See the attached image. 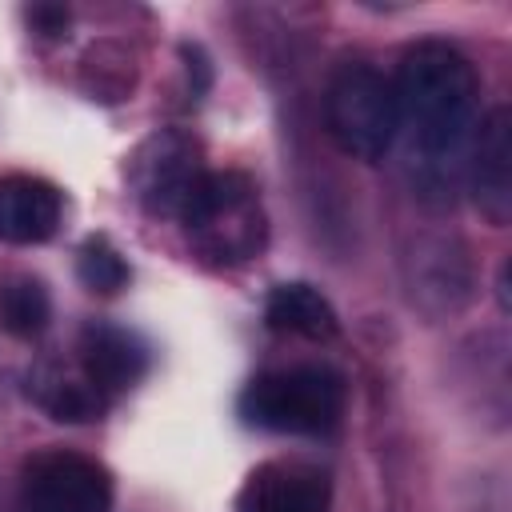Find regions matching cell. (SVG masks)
Returning <instances> with one entry per match:
<instances>
[{
    "label": "cell",
    "instance_id": "cell-1",
    "mask_svg": "<svg viewBox=\"0 0 512 512\" xmlns=\"http://www.w3.org/2000/svg\"><path fill=\"white\" fill-rule=\"evenodd\" d=\"M392 96L416 184L452 196L480 128V76L472 60L444 40H424L404 52Z\"/></svg>",
    "mask_w": 512,
    "mask_h": 512
},
{
    "label": "cell",
    "instance_id": "cell-2",
    "mask_svg": "<svg viewBox=\"0 0 512 512\" xmlns=\"http://www.w3.org/2000/svg\"><path fill=\"white\" fill-rule=\"evenodd\" d=\"M348 384L336 368L316 360L276 364L256 372L240 392V420L280 436H324L340 424Z\"/></svg>",
    "mask_w": 512,
    "mask_h": 512
},
{
    "label": "cell",
    "instance_id": "cell-3",
    "mask_svg": "<svg viewBox=\"0 0 512 512\" xmlns=\"http://www.w3.org/2000/svg\"><path fill=\"white\" fill-rule=\"evenodd\" d=\"M180 228L204 264L216 268L248 264L252 256H260L268 240V216L256 180L236 168L224 172L208 168L204 184L196 188L192 204L180 216Z\"/></svg>",
    "mask_w": 512,
    "mask_h": 512
},
{
    "label": "cell",
    "instance_id": "cell-4",
    "mask_svg": "<svg viewBox=\"0 0 512 512\" xmlns=\"http://www.w3.org/2000/svg\"><path fill=\"white\" fill-rule=\"evenodd\" d=\"M324 120L340 152L356 160H380L396 140L392 80L372 64H340L324 92Z\"/></svg>",
    "mask_w": 512,
    "mask_h": 512
},
{
    "label": "cell",
    "instance_id": "cell-5",
    "mask_svg": "<svg viewBox=\"0 0 512 512\" xmlns=\"http://www.w3.org/2000/svg\"><path fill=\"white\" fill-rule=\"evenodd\" d=\"M124 176H128L132 200L148 216L180 220L184 208L192 204L196 188L204 184L208 164H204V148L196 136H188L180 128H156L152 136H144L132 148Z\"/></svg>",
    "mask_w": 512,
    "mask_h": 512
},
{
    "label": "cell",
    "instance_id": "cell-6",
    "mask_svg": "<svg viewBox=\"0 0 512 512\" xmlns=\"http://www.w3.org/2000/svg\"><path fill=\"white\" fill-rule=\"evenodd\" d=\"M20 512H112V476L72 448H40L20 468Z\"/></svg>",
    "mask_w": 512,
    "mask_h": 512
},
{
    "label": "cell",
    "instance_id": "cell-7",
    "mask_svg": "<svg viewBox=\"0 0 512 512\" xmlns=\"http://www.w3.org/2000/svg\"><path fill=\"white\" fill-rule=\"evenodd\" d=\"M76 360L92 376V384L104 392L112 404L116 396L132 392L148 368H152V348L136 328H124L116 320H88L76 336Z\"/></svg>",
    "mask_w": 512,
    "mask_h": 512
},
{
    "label": "cell",
    "instance_id": "cell-8",
    "mask_svg": "<svg viewBox=\"0 0 512 512\" xmlns=\"http://www.w3.org/2000/svg\"><path fill=\"white\" fill-rule=\"evenodd\" d=\"M328 504V472L308 460H264L236 496V512H328Z\"/></svg>",
    "mask_w": 512,
    "mask_h": 512
},
{
    "label": "cell",
    "instance_id": "cell-9",
    "mask_svg": "<svg viewBox=\"0 0 512 512\" xmlns=\"http://www.w3.org/2000/svg\"><path fill=\"white\" fill-rule=\"evenodd\" d=\"M464 172L472 180V200H476L480 216L488 224L504 228L512 216V120H508V108H492L480 120Z\"/></svg>",
    "mask_w": 512,
    "mask_h": 512
},
{
    "label": "cell",
    "instance_id": "cell-10",
    "mask_svg": "<svg viewBox=\"0 0 512 512\" xmlns=\"http://www.w3.org/2000/svg\"><path fill=\"white\" fill-rule=\"evenodd\" d=\"M28 396L52 420L64 424H92L104 416L108 400L76 360V352H44L28 368Z\"/></svg>",
    "mask_w": 512,
    "mask_h": 512
},
{
    "label": "cell",
    "instance_id": "cell-11",
    "mask_svg": "<svg viewBox=\"0 0 512 512\" xmlns=\"http://www.w3.org/2000/svg\"><path fill=\"white\" fill-rule=\"evenodd\" d=\"M64 220V196L52 180L12 172L0 176V240L44 244Z\"/></svg>",
    "mask_w": 512,
    "mask_h": 512
},
{
    "label": "cell",
    "instance_id": "cell-12",
    "mask_svg": "<svg viewBox=\"0 0 512 512\" xmlns=\"http://www.w3.org/2000/svg\"><path fill=\"white\" fill-rule=\"evenodd\" d=\"M408 284H412V304L428 308L432 316L456 312L468 300V260L456 240H420L416 252L408 256Z\"/></svg>",
    "mask_w": 512,
    "mask_h": 512
},
{
    "label": "cell",
    "instance_id": "cell-13",
    "mask_svg": "<svg viewBox=\"0 0 512 512\" xmlns=\"http://www.w3.org/2000/svg\"><path fill=\"white\" fill-rule=\"evenodd\" d=\"M264 324L280 336H300V340H332L340 320L328 296L304 280L276 284L264 300Z\"/></svg>",
    "mask_w": 512,
    "mask_h": 512
},
{
    "label": "cell",
    "instance_id": "cell-14",
    "mask_svg": "<svg viewBox=\"0 0 512 512\" xmlns=\"http://www.w3.org/2000/svg\"><path fill=\"white\" fill-rule=\"evenodd\" d=\"M52 320V296L40 276L32 272H8L0 276V328L8 336L32 340Z\"/></svg>",
    "mask_w": 512,
    "mask_h": 512
},
{
    "label": "cell",
    "instance_id": "cell-15",
    "mask_svg": "<svg viewBox=\"0 0 512 512\" xmlns=\"http://www.w3.org/2000/svg\"><path fill=\"white\" fill-rule=\"evenodd\" d=\"M76 276L88 292L96 296H116L120 288H128L132 268L124 260V252L108 240V236H88L76 252Z\"/></svg>",
    "mask_w": 512,
    "mask_h": 512
}]
</instances>
